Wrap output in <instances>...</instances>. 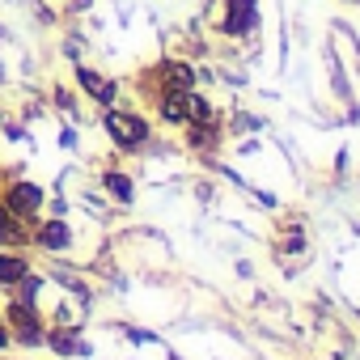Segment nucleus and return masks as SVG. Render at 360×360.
<instances>
[{
	"mask_svg": "<svg viewBox=\"0 0 360 360\" xmlns=\"http://www.w3.org/2000/svg\"><path fill=\"white\" fill-rule=\"evenodd\" d=\"M5 322H9L13 347H22V352L47 347V318H43V309H39V305L9 297V301H5Z\"/></svg>",
	"mask_w": 360,
	"mask_h": 360,
	"instance_id": "f257e3e1",
	"label": "nucleus"
},
{
	"mask_svg": "<svg viewBox=\"0 0 360 360\" xmlns=\"http://www.w3.org/2000/svg\"><path fill=\"white\" fill-rule=\"evenodd\" d=\"M102 127H106L110 144H115V148H123V153H140V148L153 140V123H148L144 115H136V110L102 106Z\"/></svg>",
	"mask_w": 360,
	"mask_h": 360,
	"instance_id": "f03ea898",
	"label": "nucleus"
},
{
	"mask_svg": "<svg viewBox=\"0 0 360 360\" xmlns=\"http://www.w3.org/2000/svg\"><path fill=\"white\" fill-rule=\"evenodd\" d=\"M0 204H5L18 221H39L43 217V204H47V191L39 183H30V178H5L0 183Z\"/></svg>",
	"mask_w": 360,
	"mask_h": 360,
	"instance_id": "7ed1b4c3",
	"label": "nucleus"
},
{
	"mask_svg": "<svg viewBox=\"0 0 360 360\" xmlns=\"http://www.w3.org/2000/svg\"><path fill=\"white\" fill-rule=\"evenodd\" d=\"M72 242H77L72 221H64V217H39V221H34L30 246L47 250V255H68V250H72Z\"/></svg>",
	"mask_w": 360,
	"mask_h": 360,
	"instance_id": "20e7f679",
	"label": "nucleus"
},
{
	"mask_svg": "<svg viewBox=\"0 0 360 360\" xmlns=\"http://www.w3.org/2000/svg\"><path fill=\"white\" fill-rule=\"evenodd\" d=\"M225 39H246L259 30V5L255 0H225V18L217 22Z\"/></svg>",
	"mask_w": 360,
	"mask_h": 360,
	"instance_id": "39448f33",
	"label": "nucleus"
},
{
	"mask_svg": "<svg viewBox=\"0 0 360 360\" xmlns=\"http://www.w3.org/2000/svg\"><path fill=\"white\" fill-rule=\"evenodd\" d=\"M77 89H81L94 106H115V98H119V85H115L110 77H102L98 68H85V64H77Z\"/></svg>",
	"mask_w": 360,
	"mask_h": 360,
	"instance_id": "423d86ee",
	"label": "nucleus"
},
{
	"mask_svg": "<svg viewBox=\"0 0 360 360\" xmlns=\"http://www.w3.org/2000/svg\"><path fill=\"white\" fill-rule=\"evenodd\" d=\"M30 271H34L30 246H5V250H0V288H13V284L26 280Z\"/></svg>",
	"mask_w": 360,
	"mask_h": 360,
	"instance_id": "0eeeda50",
	"label": "nucleus"
},
{
	"mask_svg": "<svg viewBox=\"0 0 360 360\" xmlns=\"http://www.w3.org/2000/svg\"><path fill=\"white\" fill-rule=\"evenodd\" d=\"M157 123L161 127H178V131L191 123L187 119V89H161L157 94Z\"/></svg>",
	"mask_w": 360,
	"mask_h": 360,
	"instance_id": "6e6552de",
	"label": "nucleus"
},
{
	"mask_svg": "<svg viewBox=\"0 0 360 360\" xmlns=\"http://www.w3.org/2000/svg\"><path fill=\"white\" fill-rule=\"evenodd\" d=\"M183 140H187L191 153H217L221 140H225V131H221L217 119H208V123H187V127H183Z\"/></svg>",
	"mask_w": 360,
	"mask_h": 360,
	"instance_id": "1a4fd4ad",
	"label": "nucleus"
},
{
	"mask_svg": "<svg viewBox=\"0 0 360 360\" xmlns=\"http://www.w3.org/2000/svg\"><path fill=\"white\" fill-rule=\"evenodd\" d=\"M102 191L115 200V204H131L136 200V183L127 169H102Z\"/></svg>",
	"mask_w": 360,
	"mask_h": 360,
	"instance_id": "9d476101",
	"label": "nucleus"
},
{
	"mask_svg": "<svg viewBox=\"0 0 360 360\" xmlns=\"http://www.w3.org/2000/svg\"><path fill=\"white\" fill-rule=\"evenodd\" d=\"M187 119H191V123H208V119H217L212 98H204L200 89H187Z\"/></svg>",
	"mask_w": 360,
	"mask_h": 360,
	"instance_id": "9b49d317",
	"label": "nucleus"
},
{
	"mask_svg": "<svg viewBox=\"0 0 360 360\" xmlns=\"http://www.w3.org/2000/svg\"><path fill=\"white\" fill-rule=\"evenodd\" d=\"M43 292H47V280H43V276H34V271H30L26 280H18V284H13V297H18V301H30V305H39V297H43Z\"/></svg>",
	"mask_w": 360,
	"mask_h": 360,
	"instance_id": "f8f14e48",
	"label": "nucleus"
},
{
	"mask_svg": "<svg viewBox=\"0 0 360 360\" xmlns=\"http://www.w3.org/2000/svg\"><path fill=\"white\" fill-rule=\"evenodd\" d=\"M77 326H47V347H56L60 356H68L72 347H77Z\"/></svg>",
	"mask_w": 360,
	"mask_h": 360,
	"instance_id": "ddd939ff",
	"label": "nucleus"
},
{
	"mask_svg": "<svg viewBox=\"0 0 360 360\" xmlns=\"http://www.w3.org/2000/svg\"><path fill=\"white\" fill-rule=\"evenodd\" d=\"M51 98H56V106H60V110H72V115H77V94H72L68 85H56V94H51Z\"/></svg>",
	"mask_w": 360,
	"mask_h": 360,
	"instance_id": "4468645a",
	"label": "nucleus"
},
{
	"mask_svg": "<svg viewBox=\"0 0 360 360\" xmlns=\"http://www.w3.org/2000/svg\"><path fill=\"white\" fill-rule=\"evenodd\" d=\"M13 347V335H9V322H5V309H0V352Z\"/></svg>",
	"mask_w": 360,
	"mask_h": 360,
	"instance_id": "2eb2a0df",
	"label": "nucleus"
},
{
	"mask_svg": "<svg viewBox=\"0 0 360 360\" xmlns=\"http://www.w3.org/2000/svg\"><path fill=\"white\" fill-rule=\"evenodd\" d=\"M347 5H360V0H347Z\"/></svg>",
	"mask_w": 360,
	"mask_h": 360,
	"instance_id": "dca6fc26",
	"label": "nucleus"
},
{
	"mask_svg": "<svg viewBox=\"0 0 360 360\" xmlns=\"http://www.w3.org/2000/svg\"><path fill=\"white\" fill-rule=\"evenodd\" d=\"M0 123H5V115H0Z\"/></svg>",
	"mask_w": 360,
	"mask_h": 360,
	"instance_id": "f3484780",
	"label": "nucleus"
}]
</instances>
